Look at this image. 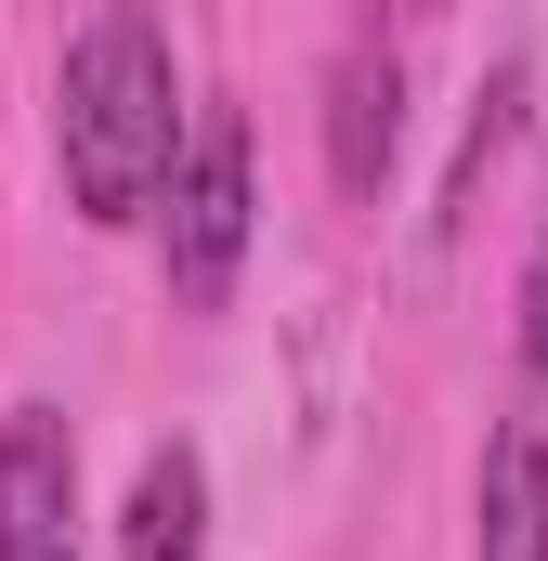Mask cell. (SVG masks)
Here are the masks:
<instances>
[{
  "label": "cell",
  "instance_id": "cell-7",
  "mask_svg": "<svg viewBox=\"0 0 548 561\" xmlns=\"http://www.w3.org/2000/svg\"><path fill=\"white\" fill-rule=\"evenodd\" d=\"M523 105H536V79H523V66H496V92H483V118H470V144H457V183H444V222H457V209L483 196V170L510 157V131H523Z\"/></svg>",
  "mask_w": 548,
  "mask_h": 561
},
{
  "label": "cell",
  "instance_id": "cell-3",
  "mask_svg": "<svg viewBox=\"0 0 548 561\" xmlns=\"http://www.w3.org/2000/svg\"><path fill=\"white\" fill-rule=\"evenodd\" d=\"M0 561H79V431L66 405H0Z\"/></svg>",
  "mask_w": 548,
  "mask_h": 561
},
{
  "label": "cell",
  "instance_id": "cell-5",
  "mask_svg": "<svg viewBox=\"0 0 548 561\" xmlns=\"http://www.w3.org/2000/svg\"><path fill=\"white\" fill-rule=\"evenodd\" d=\"M470 561H548V419H536V405H510V419L483 431Z\"/></svg>",
  "mask_w": 548,
  "mask_h": 561
},
{
  "label": "cell",
  "instance_id": "cell-1",
  "mask_svg": "<svg viewBox=\"0 0 548 561\" xmlns=\"http://www.w3.org/2000/svg\"><path fill=\"white\" fill-rule=\"evenodd\" d=\"M183 66H170V26L144 0H105L79 39H66V79H53V170H66V209L79 222H157L170 196V157H183Z\"/></svg>",
  "mask_w": 548,
  "mask_h": 561
},
{
  "label": "cell",
  "instance_id": "cell-9",
  "mask_svg": "<svg viewBox=\"0 0 548 561\" xmlns=\"http://www.w3.org/2000/svg\"><path fill=\"white\" fill-rule=\"evenodd\" d=\"M406 13H444V0H406Z\"/></svg>",
  "mask_w": 548,
  "mask_h": 561
},
{
  "label": "cell",
  "instance_id": "cell-6",
  "mask_svg": "<svg viewBox=\"0 0 548 561\" xmlns=\"http://www.w3.org/2000/svg\"><path fill=\"white\" fill-rule=\"evenodd\" d=\"M118 561H209V457L183 431L144 444L132 496H118Z\"/></svg>",
  "mask_w": 548,
  "mask_h": 561
},
{
  "label": "cell",
  "instance_id": "cell-2",
  "mask_svg": "<svg viewBox=\"0 0 548 561\" xmlns=\"http://www.w3.org/2000/svg\"><path fill=\"white\" fill-rule=\"evenodd\" d=\"M249 236H262L249 118L236 105H196V131L170 157V196H157V287H170V313H222L236 275H249Z\"/></svg>",
  "mask_w": 548,
  "mask_h": 561
},
{
  "label": "cell",
  "instance_id": "cell-4",
  "mask_svg": "<svg viewBox=\"0 0 548 561\" xmlns=\"http://www.w3.org/2000/svg\"><path fill=\"white\" fill-rule=\"evenodd\" d=\"M392 157H406V66H392V39L366 26V39L327 66V183H340V196H379Z\"/></svg>",
  "mask_w": 548,
  "mask_h": 561
},
{
  "label": "cell",
  "instance_id": "cell-8",
  "mask_svg": "<svg viewBox=\"0 0 548 561\" xmlns=\"http://www.w3.org/2000/svg\"><path fill=\"white\" fill-rule=\"evenodd\" d=\"M510 340H523V379H548V236H536V262H523V327Z\"/></svg>",
  "mask_w": 548,
  "mask_h": 561
}]
</instances>
